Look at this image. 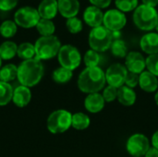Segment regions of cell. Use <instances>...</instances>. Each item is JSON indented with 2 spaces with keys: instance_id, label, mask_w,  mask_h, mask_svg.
<instances>
[{
  "instance_id": "1",
  "label": "cell",
  "mask_w": 158,
  "mask_h": 157,
  "mask_svg": "<svg viewBox=\"0 0 158 157\" xmlns=\"http://www.w3.org/2000/svg\"><path fill=\"white\" fill-rule=\"evenodd\" d=\"M106 72L100 67L85 68L79 75L77 86L86 94L100 93L106 87Z\"/></svg>"
},
{
  "instance_id": "2",
  "label": "cell",
  "mask_w": 158,
  "mask_h": 157,
  "mask_svg": "<svg viewBox=\"0 0 158 157\" xmlns=\"http://www.w3.org/2000/svg\"><path fill=\"white\" fill-rule=\"evenodd\" d=\"M44 75L43 61L32 58L21 61L18 66V81L20 85L31 88L36 86Z\"/></svg>"
},
{
  "instance_id": "3",
  "label": "cell",
  "mask_w": 158,
  "mask_h": 157,
  "mask_svg": "<svg viewBox=\"0 0 158 157\" xmlns=\"http://www.w3.org/2000/svg\"><path fill=\"white\" fill-rule=\"evenodd\" d=\"M132 20L134 25L141 31H152L158 24V12L156 7L146 5H139L133 11Z\"/></svg>"
},
{
  "instance_id": "4",
  "label": "cell",
  "mask_w": 158,
  "mask_h": 157,
  "mask_svg": "<svg viewBox=\"0 0 158 157\" xmlns=\"http://www.w3.org/2000/svg\"><path fill=\"white\" fill-rule=\"evenodd\" d=\"M62 44L60 40L55 36H40L34 43L35 58L43 61L57 56Z\"/></svg>"
},
{
  "instance_id": "5",
  "label": "cell",
  "mask_w": 158,
  "mask_h": 157,
  "mask_svg": "<svg viewBox=\"0 0 158 157\" xmlns=\"http://www.w3.org/2000/svg\"><path fill=\"white\" fill-rule=\"evenodd\" d=\"M114 41L112 31L107 30L105 26L92 28L88 36V43L91 49L102 53L108 49Z\"/></svg>"
},
{
  "instance_id": "6",
  "label": "cell",
  "mask_w": 158,
  "mask_h": 157,
  "mask_svg": "<svg viewBox=\"0 0 158 157\" xmlns=\"http://www.w3.org/2000/svg\"><path fill=\"white\" fill-rule=\"evenodd\" d=\"M72 114L66 109L53 111L47 118L46 127L52 134H61L71 128Z\"/></svg>"
},
{
  "instance_id": "7",
  "label": "cell",
  "mask_w": 158,
  "mask_h": 157,
  "mask_svg": "<svg viewBox=\"0 0 158 157\" xmlns=\"http://www.w3.org/2000/svg\"><path fill=\"white\" fill-rule=\"evenodd\" d=\"M57 60L60 67L73 71L80 67L82 57L80 50L76 46L72 44H64L58 52Z\"/></svg>"
},
{
  "instance_id": "8",
  "label": "cell",
  "mask_w": 158,
  "mask_h": 157,
  "mask_svg": "<svg viewBox=\"0 0 158 157\" xmlns=\"http://www.w3.org/2000/svg\"><path fill=\"white\" fill-rule=\"evenodd\" d=\"M41 17L37 8L30 6H21L14 14V21L18 27L23 29H31L36 27Z\"/></svg>"
},
{
  "instance_id": "9",
  "label": "cell",
  "mask_w": 158,
  "mask_h": 157,
  "mask_svg": "<svg viewBox=\"0 0 158 157\" xmlns=\"http://www.w3.org/2000/svg\"><path fill=\"white\" fill-rule=\"evenodd\" d=\"M151 147V142L143 133H134L126 143V150L132 157H143Z\"/></svg>"
},
{
  "instance_id": "10",
  "label": "cell",
  "mask_w": 158,
  "mask_h": 157,
  "mask_svg": "<svg viewBox=\"0 0 158 157\" xmlns=\"http://www.w3.org/2000/svg\"><path fill=\"white\" fill-rule=\"evenodd\" d=\"M127 24L125 13L117 8H112L104 13L103 26L110 31H120Z\"/></svg>"
},
{
  "instance_id": "11",
  "label": "cell",
  "mask_w": 158,
  "mask_h": 157,
  "mask_svg": "<svg viewBox=\"0 0 158 157\" xmlns=\"http://www.w3.org/2000/svg\"><path fill=\"white\" fill-rule=\"evenodd\" d=\"M128 69L121 63H114L110 65L106 71V83L115 88H120L125 85Z\"/></svg>"
},
{
  "instance_id": "12",
  "label": "cell",
  "mask_w": 158,
  "mask_h": 157,
  "mask_svg": "<svg viewBox=\"0 0 158 157\" xmlns=\"http://www.w3.org/2000/svg\"><path fill=\"white\" fill-rule=\"evenodd\" d=\"M124 65L129 72L140 75L146 68V58L138 51H131L125 57Z\"/></svg>"
},
{
  "instance_id": "13",
  "label": "cell",
  "mask_w": 158,
  "mask_h": 157,
  "mask_svg": "<svg viewBox=\"0 0 158 157\" xmlns=\"http://www.w3.org/2000/svg\"><path fill=\"white\" fill-rule=\"evenodd\" d=\"M83 20L92 28L102 26L104 20V12L102 9L91 5L87 6L83 12Z\"/></svg>"
},
{
  "instance_id": "14",
  "label": "cell",
  "mask_w": 158,
  "mask_h": 157,
  "mask_svg": "<svg viewBox=\"0 0 158 157\" xmlns=\"http://www.w3.org/2000/svg\"><path fill=\"white\" fill-rule=\"evenodd\" d=\"M58 13L65 19L77 17L81 5L79 0H57Z\"/></svg>"
},
{
  "instance_id": "15",
  "label": "cell",
  "mask_w": 158,
  "mask_h": 157,
  "mask_svg": "<svg viewBox=\"0 0 158 157\" xmlns=\"http://www.w3.org/2000/svg\"><path fill=\"white\" fill-rule=\"evenodd\" d=\"M31 97L32 94L31 92V88L19 84V86L14 88L12 102L16 106L19 108H23L26 107L31 103Z\"/></svg>"
},
{
  "instance_id": "16",
  "label": "cell",
  "mask_w": 158,
  "mask_h": 157,
  "mask_svg": "<svg viewBox=\"0 0 158 157\" xmlns=\"http://www.w3.org/2000/svg\"><path fill=\"white\" fill-rule=\"evenodd\" d=\"M140 47L146 55L158 54V32H147L140 41Z\"/></svg>"
},
{
  "instance_id": "17",
  "label": "cell",
  "mask_w": 158,
  "mask_h": 157,
  "mask_svg": "<svg viewBox=\"0 0 158 157\" xmlns=\"http://www.w3.org/2000/svg\"><path fill=\"white\" fill-rule=\"evenodd\" d=\"M106 101L100 93L87 94L84 99V107L88 112L92 114H97L101 112L104 109Z\"/></svg>"
},
{
  "instance_id": "18",
  "label": "cell",
  "mask_w": 158,
  "mask_h": 157,
  "mask_svg": "<svg viewBox=\"0 0 158 157\" xmlns=\"http://www.w3.org/2000/svg\"><path fill=\"white\" fill-rule=\"evenodd\" d=\"M139 86L146 93H156L158 89V78L148 70H144L139 75Z\"/></svg>"
},
{
  "instance_id": "19",
  "label": "cell",
  "mask_w": 158,
  "mask_h": 157,
  "mask_svg": "<svg viewBox=\"0 0 158 157\" xmlns=\"http://www.w3.org/2000/svg\"><path fill=\"white\" fill-rule=\"evenodd\" d=\"M37 10L41 19L52 20L58 13L57 0H42Z\"/></svg>"
},
{
  "instance_id": "20",
  "label": "cell",
  "mask_w": 158,
  "mask_h": 157,
  "mask_svg": "<svg viewBox=\"0 0 158 157\" xmlns=\"http://www.w3.org/2000/svg\"><path fill=\"white\" fill-rule=\"evenodd\" d=\"M117 100L124 106H132L137 100L136 92L134 91V89L123 85L118 90Z\"/></svg>"
},
{
  "instance_id": "21",
  "label": "cell",
  "mask_w": 158,
  "mask_h": 157,
  "mask_svg": "<svg viewBox=\"0 0 158 157\" xmlns=\"http://www.w3.org/2000/svg\"><path fill=\"white\" fill-rule=\"evenodd\" d=\"M18 44L11 41L6 40L0 44V58L2 60H11L17 56Z\"/></svg>"
},
{
  "instance_id": "22",
  "label": "cell",
  "mask_w": 158,
  "mask_h": 157,
  "mask_svg": "<svg viewBox=\"0 0 158 157\" xmlns=\"http://www.w3.org/2000/svg\"><path fill=\"white\" fill-rule=\"evenodd\" d=\"M91 124L90 117L83 112H77L72 114L71 127L77 130H84L89 128Z\"/></svg>"
},
{
  "instance_id": "23",
  "label": "cell",
  "mask_w": 158,
  "mask_h": 157,
  "mask_svg": "<svg viewBox=\"0 0 158 157\" xmlns=\"http://www.w3.org/2000/svg\"><path fill=\"white\" fill-rule=\"evenodd\" d=\"M18 78V66L15 64L8 63L2 66L0 68V81L4 82H10Z\"/></svg>"
},
{
  "instance_id": "24",
  "label": "cell",
  "mask_w": 158,
  "mask_h": 157,
  "mask_svg": "<svg viewBox=\"0 0 158 157\" xmlns=\"http://www.w3.org/2000/svg\"><path fill=\"white\" fill-rule=\"evenodd\" d=\"M17 56L20 59H22V61L35 58L34 43H31L29 42H24V43H21L20 44H19Z\"/></svg>"
},
{
  "instance_id": "25",
  "label": "cell",
  "mask_w": 158,
  "mask_h": 157,
  "mask_svg": "<svg viewBox=\"0 0 158 157\" xmlns=\"http://www.w3.org/2000/svg\"><path fill=\"white\" fill-rule=\"evenodd\" d=\"M72 77L73 71L62 67L56 68L52 73L53 81L57 84H66L72 79Z\"/></svg>"
},
{
  "instance_id": "26",
  "label": "cell",
  "mask_w": 158,
  "mask_h": 157,
  "mask_svg": "<svg viewBox=\"0 0 158 157\" xmlns=\"http://www.w3.org/2000/svg\"><path fill=\"white\" fill-rule=\"evenodd\" d=\"M13 86L8 82H4L0 81V106H6L13 98Z\"/></svg>"
},
{
  "instance_id": "27",
  "label": "cell",
  "mask_w": 158,
  "mask_h": 157,
  "mask_svg": "<svg viewBox=\"0 0 158 157\" xmlns=\"http://www.w3.org/2000/svg\"><path fill=\"white\" fill-rule=\"evenodd\" d=\"M18 25L12 19H6L0 24V35L5 39H10L16 35Z\"/></svg>"
},
{
  "instance_id": "28",
  "label": "cell",
  "mask_w": 158,
  "mask_h": 157,
  "mask_svg": "<svg viewBox=\"0 0 158 157\" xmlns=\"http://www.w3.org/2000/svg\"><path fill=\"white\" fill-rule=\"evenodd\" d=\"M35 28L41 36H52L56 31V25L51 19H41Z\"/></svg>"
},
{
  "instance_id": "29",
  "label": "cell",
  "mask_w": 158,
  "mask_h": 157,
  "mask_svg": "<svg viewBox=\"0 0 158 157\" xmlns=\"http://www.w3.org/2000/svg\"><path fill=\"white\" fill-rule=\"evenodd\" d=\"M110 50L112 55L118 58H125L129 53L127 43L121 39L114 40L110 46Z\"/></svg>"
},
{
  "instance_id": "30",
  "label": "cell",
  "mask_w": 158,
  "mask_h": 157,
  "mask_svg": "<svg viewBox=\"0 0 158 157\" xmlns=\"http://www.w3.org/2000/svg\"><path fill=\"white\" fill-rule=\"evenodd\" d=\"M83 61H84V65L86 66V68L99 67V64L101 61V56L98 52L93 49H89L83 56Z\"/></svg>"
},
{
  "instance_id": "31",
  "label": "cell",
  "mask_w": 158,
  "mask_h": 157,
  "mask_svg": "<svg viewBox=\"0 0 158 157\" xmlns=\"http://www.w3.org/2000/svg\"><path fill=\"white\" fill-rule=\"evenodd\" d=\"M117 9L123 13L134 11L139 6V0H115Z\"/></svg>"
},
{
  "instance_id": "32",
  "label": "cell",
  "mask_w": 158,
  "mask_h": 157,
  "mask_svg": "<svg viewBox=\"0 0 158 157\" xmlns=\"http://www.w3.org/2000/svg\"><path fill=\"white\" fill-rule=\"evenodd\" d=\"M66 28L70 33L77 34V33H79V32H81L82 31L83 22L78 17L70 18V19H68L66 20Z\"/></svg>"
},
{
  "instance_id": "33",
  "label": "cell",
  "mask_w": 158,
  "mask_h": 157,
  "mask_svg": "<svg viewBox=\"0 0 158 157\" xmlns=\"http://www.w3.org/2000/svg\"><path fill=\"white\" fill-rule=\"evenodd\" d=\"M146 69L158 78V54L146 57Z\"/></svg>"
},
{
  "instance_id": "34",
  "label": "cell",
  "mask_w": 158,
  "mask_h": 157,
  "mask_svg": "<svg viewBox=\"0 0 158 157\" xmlns=\"http://www.w3.org/2000/svg\"><path fill=\"white\" fill-rule=\"evenodd\" d=\"M118 88H115L113 86L107 85L104 88L102 95L106 101V103H112L118 98Z\"/></svg>"
},
{
  "instance_id": "35",
  "label": "cell",
  "mask_w": 158,
  "mask_h": 157,
  "mask_svg": "<svg viewBox=\"0 0 158 157\" xmlns=\"http://www.w3.org/2000/svg\"><path fill=\"white\" fill-rule=\"evenodd\" d=\"M125 85L130 87V88L134 89L136 86L139 85V75L128 71V74H127V77H126V81H125Z\"/></svg>"
},
{
  "instance_id": "36",
  "label": "cell",
  "mask_w": 158,
  "mask_h": 157,
  "mask_svg": "<svg viewBox=\"0 0 158 157\" xmlns=\"http://www.w3.org/2000/svg\"><path fill=\"white\" fill-rule=\"evenodd\" d=\"M19 0H0V10L1 11H10L14 9L18 5Z\"/></svg>"
},
{
  "instance_id": "37",
  "label": "cell",
  "mask_w": 158,
  "mask_h": 157,
  "mask_svg": "<svg viewBox=\"0 0 158 157\" xmlns=\"http://www.w3.org/2000/svg\"><path fill=\"white\" fill-rule=\"evenodd\" d=\"M89 2L92 4V6H94L100 9H104L111 5L112 0H89Z\"/></svg>"
},
{
  "instance_id": "38",
  "label": "cell",
  "mask_w": 158,
  "mask_h": 157,
  "mask_svg": "<svg viewBox=\"0 0 158 157\" xmlns=\"http://www.w3.org/2000/svg\"><path fill=\"white\" fill-rule=\"evenodd\" d=\"M143 157H158V150L155 147L151 146Z\"/></svg>"
},
{
  "instance_id": "39",
  "label": "cell",
  "mask_w": 158,
  "mask_h": 157,
  "mask_svg": "<svg viewBox=\"0 0 158 157\" xmlns=\"http://www.w3.org/2000/svg\"><path fill=\"white\" fill-rule=\"evenodd\" d=\"M151 143H152V146L155 147L156 149L158 150V130H156L153 136H152V139H151Z\"/></svg>"
},
{
  "instance_id": "40",
  "label": "cell",
  "mask_w": 158,
  "mask_h": 157,
  "mask_svg": "<svg viewBox=\"0 0 158 157\" xmlns=\"http://www.w3.org/2000/svg\"><path fill=\"white\" fill-rule=\"evenodd\" d=\"M143 5L152 6V7H156L158 6V0H142Z\"/></svg>"
},
{
  "instance_id": "41",
  "label": "cell",
  "mask_w": 158,
  "mask_h": 157,
  "mask_svg": "<svg viewBox=\"0 0 158 157\" xmlns=\"http://www.w3.org/2000/svg\"><path fill=\"white\" fill-rule=\"evenodd\" d=\"M155 102H156V105L158 106V91L156 93V94H155Z\"/></svg>"
},
{
  "instance_id": "42",
  "label": "cell",
  "mask_w": 158,
  "mask_h": 157,
  "mask_svg": "<svg viewBox=\"0 0 158 157\" xmlns=\"http://www.w3.org/2000/svg\"><path fill=\"white\" fill-rule=\"evenodd\" d=\"M2 61H3V60H2V59L0 58V68H2Z\"/></svg>"
},
{
  "instance_id": "43",
  "label": "cell",
  "mask_w": 158,
  "mask_h": 157,
  "mask_svg": "<svg viewBox=\"0 0 158 157\" xmlns=\"http://www.w3.org/2000/svg\"><path fill=\"white\" fill-rule=\"evenodd\" d=\"M156 31L158 32V24H157V26H156Z\"/></svg>"
}]
</instances>
